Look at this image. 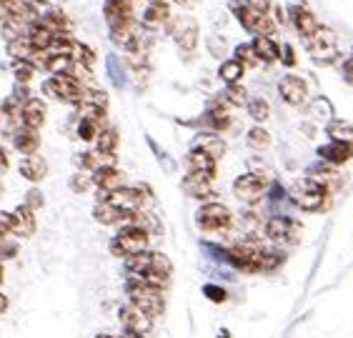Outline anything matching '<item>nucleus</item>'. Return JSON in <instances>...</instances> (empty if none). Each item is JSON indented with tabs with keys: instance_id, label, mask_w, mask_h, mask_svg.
I'll list each match as a JSON object with an SVG mask.
<instances>
[{
	"instance_id": "45",
	"label": "nucleus",
	"mask_w": 353,
	"mask_h": 338,
	"mask_svg": "<svg viewBox=\"0 0 353 338\" xmlns=\"http://www.w3.org/2000/svg\"><path fill=\"white\" fill-rule=\"evenodd\" d=\"M26 206L30 210H35V208H41L43 206V193L38 188H33V190H28V196H26Z\"/></svg>"
},
{
	"instance_id": "10",
	"label": "nucleus",
	"mask_w": 353,
	"mask_h": 338,
	"mask_svg": "<svg viewBox=\"0 0 353 338\" xmlns=\"http://www.w3.org/2000/svg\"><path fill=\"white\" fill-rule=\"evenodd\" d=\"M265 188H268V181L261 173H245V176L236 178L233 183V196L243 203H259L265 196Z\"/></svg>"
},
{
	"instance_id": "15",
	"label": "nucleus",
	"mask_w": 353,
	"mask_h": 338,
	"mask_svg": "<svg viewBox=\"0 0 353 338\" xmlns=\"http://www.w3.org/2000/svg\"><path fill=\"white\" fill-rule=\"evenodd\" d=\"M265 236L276 243H291L299 238V223L285 216H273L265 221Z\"/></svg>"
},
{
	"instance_id": "42",
	"label": "nucleus",
	"mask_w": 353,
	"mask_h": 338,
	"mask_svg": "<svg viewBox=\"0 0 353 338\" xmlns=\"http://www.w3.org/2000/svg\"><path fill=\"white\" fill-rule=\"evenodd\" d=\"M13 73H15V81L18 83H30V78H33L35 73V68L30 66L28 61H15V68H13Z\"/></svg>"
},
{
	"instance_id": "32",
	"label": "nucleus",
	"mask_w": 353,
	"mask_h": 338,
	"mask_svg": "<svg viewBox=\"0 0 353 338\" xmlns=\"http://www.w3.org/2000/svg\"><path fill=\"white\" fill-rule=\"evenodd\" d=\"M33 46L28 41V35H21V38H15V41L8 43V55L15 58V61H30V55H33Z\"/></svg>"
},
{
	"instance_id": "27",
	"label": "nucleus",
	"mask_w": 353,
	"mask_h": 338,
	"mask_svg": "<svg viewBox=\"0 0 353 338\" xmlns=\"http://www.w3.org/2000/svg\"><path fill=\"white\" fill-rule=\"evenodd\" d=\"M55 38H58V35H55L48 26H43L41 21L28 28V41H30L33 50H48V48L53 46Z\"/></svg>"
},
{
	"instance_id": "48",
	"label": "nucleus",
	"mask_w": 353,
	"mask_h": 338,
	"mask_svg": "<svg viewBox=\"0 0 353 338\" xmlns=\"http://www.w3.org/2000/svg\"><path fill=\"white\" fill-rule=\"evenodd\" d=\"M205 293H208V298L216 301V304L225 301V291H221V288H216V286H205Z\"/></svg>"
},
{
	"instance_id": "39",
	"label": "nucleus",
	"mask_w": 353,
	"mask_h": 338,
	"mask_svg": "<svg viewBox=\"0 0 353 338\" xmlns=\"http://www.w3.org/2000/svg\"><path fill=\"white\" fill-rule=\"evenodd\" d=\"M248 115H251L253 121L263 123L271 115V106H268L265 98H253V101H248Z\"/></svg>"
},
{
	"instance_id": "3",
	"label": "nucleus",
	"mask_w": 353,
	"mask_h": 338,
	"mask_svg": "<svg viewBox=\"0 0 353 338\" xmlns=\"http://www.w3.org/2000/svg\"><path fill=\"white\" fill-rule=\"evenodd\" d=\"M148 233L138 226H123L116 233V238L110 241V253L118 258H128L136 256V253H143L148 250Z\"/></svg>"
},
{
	"instance_id": "29",
	"label": "nucleus",
	"mask_w": 353,
	"mask_h": 338,
	"mask_svg": "<svg viewBox=\"0 0 353 338\" xmlns=\"http://www.w3.org/2000/svg\"><path fill=\"white\" fill-rule=\"evenodd\" d=\"M46 173H48V163L43 161L41 156H35V153H33V156L23 158V163H21V176L23 178L38 183V181H43V178H46Z\"/></svg>"
},
{
	"instance_id": "51",
	"label": "nucleus",
	"mask_w": 353,
	"mask_h": 338,
	"mask_svg": "<svg viewBox=\"0 0 353 338\" xmlns=\"http://www.w3.org/2000/svg\"><path fill=\"white\" fill-rule=\"evenodd\" d=\"M313 110H316V113H323V118H328V115H331V106H328V101H323V98H321V101H316Z\"/></svg>"
},
{
	"instance_id": "13",
	"label": "nucleus",
	"mask_w": 353,
	"mask_h": 338,
	"mask_svg": "<svg viewBox=\"0 0 353 338\" xmlns=\"http://www.w3.org/2000/svg\"><path fill=\"white\" fill-rule=\"evenodd\" d=\"M168 33L173 35V41L183 50H193L198 43V23L193 18H188V15H181L176 21H170Z\"/></svg>"
},
{
	"instance_id": "41",
	"label": "nucleus",
	"mask_w": 353,
	"mask_h": 338,
	"mask_svg": "<svg viewBox=\"0 0 353 338\" xmlns=\"http://www.w3.org/2000/svg\"><path fill=\"white\" fill-rule=\"evenodd\" d=\"M225 103L228 106H248V93H245L243 86H238V83L228 86L225 88Z\"/></svg>"
},
{
	"instance_id": "35",
	"label": "nucleus",
	"mask_w": 353,
	"mask_h": 338,
	"mask_svg": "<svg viewBox=\"0 0 353 338\" xmlns=\"http://www.w3.org/2000/svg\"><path fill=\"white\" fill-rule=\"evenodd\" d=\"M328 135H331V141H339V143H348L353 146V126L346 121H333L328 126Z\"/></svg>"
},
{
	"instance_id": "30",
	"label": "nucleus",
	"mask_w": 353,
	"mask_h": 338,
	"mask_svg": "<svg viewBox=\"0 0 353 338\" xmlns=\"http://www.w3.org/2000/svg\"><path fill=\"white\" fill-rule=\"evenodd\" d=\"M243 73H245V66L241 61H236V58H231V61H223V63H221V68H218L221 81L228 83V86H233V83L241 81V78H243Z\"/></svg>"
},
{
	"instance_id": "57",
	"label": "nucleus",
	"mask_w": 353,
	"mask_h": 338,
	"mask_svg": "<svg viewBox=\"0 0 353 338\" xmlns=\"http://www.w3.org/2000/svg\"><path fill=\"white\" fill-rule=\"evenodd\" d=\"M6 236H8V233H6V230H3V228H0V243L6 241Z\"/></svg>"
},
{
	"instance_id": "17",
	"label": "nucleus",
	"mask_w": 353,
	"mask_h": 338,
	"mask_svg": "<svg viewBox=\"0 0 353 338\" xmlns=\"http://www.w3.org/2000/svg\"><path fill=\"white\" fill-rule=\"evenodd\" d=\"M213 178L216 176H211V173H188L183 178V190L190 198L203 201L213 193Z\"/></svg>"
},
{
	"instance_id": "34",
	"label": "nucleus",
	"mask_w": 353,
	"mask_h": 338,
	"mask_svg": "<svg viewBox=\"0 0 353 338\" xmlns=\"http://www.w3.org/2000/svg\"><path fill=\"white\" fill-rule=\"evenodd\" d=\"M205 126H211L213 130H223L231 126V115L225 110V106H213L208 113H205Z\"/></svg>"
},
{
	"instance_id": "40",
	"label": "nucleus",
	"mask_w": 353,
	"mask_h": 338,
	"mask_svg": "<svg viewBox=\"0 0 353 338\" xmlns=\"http://www.w3.org/2000/svg\"><path fill=\"white\" fill-rule=\"evenodd\" d=\"M245 141H248L251 148H268V146H271V133L265 128H261V126H256V128L248 130V138H245Z\"/></svg>"
},
{
	"instance_id": "53",
	"label": "nucleus",
	"mask_w": 353,
	"mask_h": 338,
	"mask_svg": "<svg viewBox=\"0 0 353 338\" xmlns=\"http://www.w3.org/2000/svg\"><path fill=\"white\" fill-rule=\"evenodd\" d=\"M8 170V156H6V150L0 148V176Z\"/></svg>"
},
{
	"instance_id": "7",
	"label": "nucleus",
	"mask_w": 353,
	"mask_h": 338,
	"mask_svg": "<svg viewBox=\"0 0 353 338\" xmlns=\"http://www.w3.org/2000/svg\"><path fill=\"white\" fill-rule=\"evenodd\" d=\"M291 196H293V201H296V206H299V208L321 210L323 206H326L328 190L323 188V186H319L313 178H303V181H299L296 186H293Z\"/></svg>"
},
{
	"instance_id": "14",
	"label": "nucleus",
	"mask_w": 353,
	"mask_h": 338,
	"mask_svg": "<svg viewBox=\"0 0 353 338\" xmlns=\"http://www.w3.org/2000/svg\"><path fill=\"white\" fill-rule=\"evenodd\" d=\"M288 18H291L296 33H299L301 38H306V41L319 30V26H321V23L316 21V15L311 13V8H306L303 3H299V0L288 6Z\"/></svg>"
},
{
	"instance_id": "6",
	"label": "nucleus",
	"mask_w": 353,
	"mask_h": 338,
	"mask_svg": "<svg viewBox=\"0 0 353 338\" xmlns=\"http://www.w3.org/2000/svg\"><path fill=\"white\" fill-rule=\"evenodd\" d=\"M233 13H236V18H238V23L248 30V33H253V35H271L273 38V33H276V23L271 21V15L268 13H261V10H256V8H248L243 3H233Z\"/></svg>"
},
{
	"instance_id": "26",
	"label": "nucleus",
	"mask_w": 353,
	"mask_h": 338,
	"mask_svg": "<svg viewBox=\"0 0 353 338\" xmlns=\"http://www.w3.org/2000/svg\"><path fill=\"white\" fill-rule=\"evenodd\" d=\"M193 143H196L193 148L208 153V156H211L213 161H218V158H221L225 153V143H223V138H221L218 133H201Z\"/></svg>"
},
{
	"instance_id": "50",
	"label": "nucleus",
	"mask_w": 353,
	"mask_h": 338,
	"mask_svg": "<svg viewBox=\"0 0 353 338\" xmlns=\"http://www.w3.org/2000/svg\"><path fill=\"white\" fill-rule=\"evenodd\" d=\"M281 61H283L285 66H296V58H293L291 46H283V48H281Z\"/></svg>"
},
{
	"instance_id": "9",
	"label": "nucleus",
	"mask_w": 353,
	"mask_h": 338,
	"mask_svg": "<svg viewBox=\"0 0 353 338\" xmlns=\"http://www.w3.org/2000/svg\"><path fill=\"white\" fill-rule=\"evenodd\" d=\"M145 193H148V190L123 186V188L110 190V193L98 190V201L110 203V206H116L118 210H141L143 201H145Z\"/></svg>"
},
{
	"instance_id": "44",
	"label": "nucleus",
	"mask_w": 353,
	"mask_h": 338,
	"mask_svg": "<svg viewBox=\"0 0 353 338\" xmlns=\"http://www.w3.org/2000/svg\"><path fill=\"white\" fill-rule=\"evenodd\" d=\"M236 61H241L243 66H259V58L253 53V46H238L236 48Z\"/></svg>"
},
{
	"instance_id": "60",
	"label": "nucleus",
	"mask_w": 353,
	"mask_h": 338,
	"mask_svg": "<svg viewBox=\"0 0 353 338\" xmlns=\"http://www.w3.org/2000/svg\"><path fill=\"white\" fill-rule=\"evenodd\" d=\"M95 338H113V336H105V333H101V336H95Z\"/></svg>"
},
{
	"instance_id": "61",
	"label": "nucleus",
	"mask_w": 353,
	"mask_h": 338,
	"mask_svg": "<svg viewBox=\"0 0 353 338\" xmlns=\"http://www.w3.org/2000/svg\"><path fill=\"white\" fill-rule=\"evenodd\" d=\"M130 3H133V0H130Z\"/></svg>"
},
{
	"instance_id": "19",
	"label": "nucleus",
	"mask_w": 353,
	"mask_h": 338,
	"mask_svg": "<svg viewBox=\"0 0 353 338\" xmlns=\"http://www.w3.org/2000/svg\"><path fill=\"white\" fill-rule=\"evenodd\" d=\"M46 123V103L41 98H30V101L23 103L21 110V126H28V128H41Z\"/></svg>"
},
{
	"instance_id": "12",
	"label": "nucleus",
	"mask_w": 353,
	"mask_h": 338,
	"mask_svg": "<svg viewBox=\"0 0 353 338\" xmlns=\"http://www.w3.org/2000/svg\"><path fill=\"white\" fill-rule=\"evenodd\" d=\"M121 324L125 331H133L138 336H148L153 331V318L145 311H141L136 304H125L121 308Z\"/></svg>"
},
{
	"instance_id": "4",
	"label": "nucleus",
	"mask_w": 353,
	"mask_h": 338,
	"mask_svg": "<svg viewBox=\"0 0 353 338\" xmlns=\"http://www.w3.org/2000/svg\"><path fill=\"white\" fill-rule=\"evenodd\" d=\"M83 90H85V86H83L78 78H73V75H50V78L43 83V93L55 98V101L73 103V106L81 103Z\"/></svg>"
},
{
	"instance_id": "54",
	"label": "nucleus",
	"mask_w": 353,
	"mask_h": 338,
	"mask_svg": "<svg viewBox=\"0 0 353 338\" xmlns=\"http://www.w3.org/2000/svg\"><path fill=\"white\" fill-rule=\"evenodd\" d=\"M6 311H8V298L3 296V293H0V316H3Z\"/></svg>"
},
{
	"instance_id": "24",
	"label": "nucleus",
	"mask_w": 353,
	"mask_h": 338,
	"mask_svg": "<svg viewBox=\"0 0 353 338\" xmlns=\"http://www.w3.org/2000/svg\"><path fill=\"white\" fill-rule=\"evenodd\" d=\"M308 178H313V181L319 183V186H323L326 190H339L341 186H343V178H341V173L336 170V166H328V163L311 168V176Z\"/></svg>"
},
{
	"instance_id": "8",
	"label": "nucleus",
	"mask_w": 353,
	"mask_h": 338,
	"mask_svg": "<svg viewBox=\"0 0 353 338\" xmlns=\"http://www.w3.org/2000/svg\"><path fill=\"white\" fill-rule=\"evenodd\" d=\"M196 223L201 230H225L231 226V210L225 208L223 203H203L196 213Z\"/></svg>"
},
{
	"instance_id": "43",
	"label": "nucleus",
	"mask_w": 353,
	"mask_h": 338,
	"mask_svg": "<svg viewBox=\"0 0 353 338\" xmlns=\"http://www.w3.org/2000/svg\"><path fill=\"white\" fill-rule=\"evenodd\" d=\"M90 186H93V178H90L88 173H75V176L70 178V188H73L75 193H88Z\"/></svg>"
},
{
	"instance_id": "23",
	"label": "nucleus",
	"mask_w": 353,
	"mask_h": 338,
	"mask_svg": "<svg viewBox=\"0 0 353 338\" xmlns=\"http://www.w3.org/2000/svg\"><path fill=\"white\" fill-rule=\"evenodd\" d=\"M253 53L261 63H276L281 58V46L273 41L271 35H256L253 38Z\"/></svg>"
},
{
	"instance_id": "55",
	"label": "nucleus",
	"mask_w": 353,
	"mask_h": 338,
	"mask_svg": "<svg viewBox=\"0 0 353 338\" xmlns=\"http://www.w3.org/2000/svg\"><path fill=\"white\" fill-rule=\"evenodd\" d=\"M121 338H145V336H138V333H133V331H125V328H123Z\"/></svg>"
},
{
	"instance_id": "31",
	"label": "nucleus",
	"mask_w": 353,
	"mask_h": 338,
	"mask_svg": "<svg viewBox=\"0 0 353 338\" xmlns=\"http://www.w3.org/2000/svg\"><path fill=\"white\" fill-rule=\"evenodd\" d=\"M73 58L70 55H50L48 53V63H46V70L53 75H70L73 73Z\"/></svg>"
},
{
	"instance_id": "28",
	"label": "nucleus",
	"mask_w": 353,
	"mask_h": 338,
	"mask_svg": "<svg viewBox=\"0 0 353 338\" xmlns=\"http://www.w3.org/2000/svg\"><path fill=\"white\" fill-rule=\"evenodd\" d=\"M185 166H188V173H211V176H216V161L198 148H193L188 153Z\"/></svg>"
},
{
	"instance_id": "56",
	"label": "nucleus",
	"mask_w": 353,
	"mask_h": 338,
	"mask_svg": "<svg viewBox=\"0 0 353 338\" xmlns=\"http://www.w3.org/2000/svg\"><path fill=\"white\" fill-rule=\"evenodd\" d=\"M176 3H178V6H196V3H198V0H176Z\"/></svg>"
},
{
	"instance_id": "47",
	"label": "nucleus",
	"mask_w": 353,
	"mask_h": 338,
	"mask_svg": "<svg viewBox=\"0 0 353 338\" xmlns=\"http://www.w3.org/2000/svg\"><path fill=\"white\" fill-rule=\"evenodd\" d=\"M0 228L6 230V233H13V213L0 210Z\"/></svg>"
},
{
	"instance_id": "11",
	"label": "nucleus",
	"mask_w": 353,
	"mask_h": 338,
	"mask_svg": "<svg viewBox=\"0 0 353 338\" xmlns=\"http://www.w3.org/2000/svg\"><path fill=\"white\" fill-rule=\"evenodd\" d=\"M103 15H105L110 30H113V28L136 26V18H133V3H130V0H105Z\"/></svg>"
},
{
	"instance_id": "22",
	"label": "nucleus",
	"mask_w": 353,
	"mask_h": 338,
	"mask_svg": "<svg viewBox=\"0 0 353 338\" xmlns=\"http://www.w3.org/2000/svg\"><path fill=\"white\" fill-rule=\"evenodd\" d=\"M168 21H170L168 3H153V6L145 8V13H143V18H141V26L145 28V30H161Z\"/></svg>"
},
{
	"instance_id": "37",
	"label": "nucleus",
	"mask_w": 353,
	"mask_h": 338,
	"mask_svg": "<svg viewBox=\"0 0 353 338\" xmlns=\"http://www.w3.org/2000/svg\"><path fill=\"white\" fill-rule=\"evenodd\" d=\"M81 103H83V106H93V108L105 110V108H108V95L103 93V90H98V88H85V90H83V95H81Z\"/></svg>"
},
{
	"instance_id": "1",
	"label": "nucleus",
	"mask_w": 353,
	"mask_h": 338,
	"mask_svg": "<svg viewBox=\"0 0 353 338\" xmlns=\"http://www.w3.org/2000/svg\"><path fill=\"white\" fill-rule=\"evenodd\" d=\"M128 296L130 304H136L141 311H145L150 318H156L163 313L165 308V298H163V288H156V286H148L138 281V278H128Z\"/></svg>"
},
{
	"instance_id": "52",
	"label": "nucleus",
	"mask_w": 353,
	"mask_h": 338,
	"mask_svg": "<svg viewBox=\"0 0 353 338\" xmlns=\"http://www.w3.org/2000/svg\"><path fill=\"white\" fill-rule=\"evenodd\" d=\"M8 21H10V13H8V8L0 3V28L8 26Z\"/></svg>"
},
{
	"instance_id": "33",
	"label": "nucleus",
	"mask_w": 353,
	"mask_h": 338,
	"mask_svg": "<svg viewBox=\"0 0 353 338\" xmlns=\"http://www.w3.org/2000/svg\"><path fill=\"white\" fill-rule=\"evenodd\" d=\"M116 148H118V130L105 126L98 133V138H95V150H101V153H116Z\"/></svg>"
},
{
	"instance_id": "49",
	"label": "nucleus",
	"mask_w": 353,
	"mask_h": 338,
	"mask_svg": "<svg viewBox=\"0 0 353 338\" xmlns=\"http://www.w3.org/2000/svg\"><path fill=\"white\" fill-rule=\"evenodd\" d=\"M221 46L225 48V41L221 43V38H216V35H211V41H208V50H211V53L216 55V58H221V55H223V53H221Z\"/></svg>"
},
{
	"instance_id": "38",
	"label": "nucleus",
	"mask_w": 353,
	"mask_h": 338,
	"mask_svg": "<svg viewBox=\"0 0 353 338\" xmlns=\"http://www.w3.org/2000/svg\"><path fill=\"white\" fill-rule=\"evenodd\" d=\"M70 58H73V63H78V66H85V68H90L95 63V53L90 50L88 46H83V43H73Z\"/></svg>"
},
{
	"instance_id": "18",
	"label": "nucleus",
	"mask_w": 353,
	"mask_h": 338,
	"mask_svg": "<svg viewBox=\"0 0 353 338\" xmlns=\"http://www.w3.org/2000/svg\"><path fill=\"white\" fill-rule=\"evenodd\" d=\"M13 146L18 153L23 156H33L38 146H41V135L35 128H28V126H18L13 133Z\"/></svg>"
},
{
	"instance_id": "36",
	"label": "nucleus",
	"mask_w": 353,
	"mask_h": 338,
	"mask_svg": "<svg viewBox=\"0 0 353 338\" xmlns=\"http://www.w3.org/2000/svg\"><path fill=\"white\" fill-rule=\"evenodd\" d=\"M105 128V118L103 121H90V118H81L78 123V135H81L83 141H95L98 133Z\"/></svg>"
},
{
	"instance_id": "2",
	"label": "nucleus",
	"mask_w": 353,
	"mask_h": 338,
	"mask_svg": "<svg viewBox=\"0 0 353 338\" xmlns=\"http://www.w3.org/2000/svg\"><path fill=\"white\" fill-rule=\"evenodd\" d=\"M125 268H128L130 276H148V273H156V276L170 278L173 273V266H170L168 256L163 253H153V250H143L136 256L125 258Z\"/></svg>"
},
{
	"instance_id": "58",
	"label": "nucleus",
	"mask_w": 353,
	"mask_h": 338,
	"mask_svg": "<svg viewBox=\"0 0 353 338\" xmlns=\"http://www.w3.org/2000/svg\"><path fill=\"white\" fill-rule=\"evenodd\" d=\"M3 276H6V273H3V264H0V284H3Z\"/></svg>"
},
{
	"instance_id": "21",
	"label": "nucleus",
	"mask_w": 353,
	"mask_h": 338,
	"mask_svg": "<svg viewBox=\"0 0 353 338\" xmlns=\"http://www.w3.org/2000/svg\"><path fill=\"white\" fill-rule=\"evenodd\" d=\"M93 186L98 190H105V193H110V190L116 188H123L125 186V176H123L118 168H98L93 170Z\"/></svg>"
},
{
	"instance_id": "5",
	"label": "nucleus",
	"mask_w": 353,
	"mask_h": 338,
	"mask_svg": "<svg viewBox=\"0 0 353 338\" xmlns=\"http://www.w3.org/2000/svg\"><path fill=\"white\" fill-rule=\"evenodd\" d=\"M308 53L321 66H326V63L339 58V41H336V33H333L331 28L319 26V30L308 38Z\"/></svg>"
},
{
	"instance_id": "16",
	"label": "nucleus",
	"mask_w": 353,
	"mask_h": 338,
	"mask_svg": "<svg viewBox=\"0 0 353 338\" xmlns=\"http://www.w3.org/2000/svg\"><path fill=\"white\" fill-rule=\"evenodd\" d=\"M279 93L288 106H303L308 98V88L306 81L299 78V75H285L279 83Z\"/></svg>"
},
{
	"instance_id": "46",
	"label": "nucleus",
	"mask_w": 353,
	"mask_h": 338,
	"mask_svg": "<svg viewBox=\"0 0 353 338\" xmlns=\"http://www.w3.org/2000/svg\"><path fill=\"white\" fill-rule=\"evenodd\" d=\"M18 253V246L10 243V241H3L0 243V261H8V258H13Z\"/></svg>"
},
{
	"instance_id": "25",
	"label": "nucleus",
	"mask_w": 353,
	"mask_h": 338,
	"mask_svg": "<svg viewBox=\"0 0 353 338\" xmlns=\"http://www.w3.org/2000/svg\"><path fill=\"white\" fill-rule=\"evenodd\" d=\"M13 233L15 236H23V238L33 236L35 233V216L26 203L13 210Z\"/></svg>"
},
{
	"instance_id": "20",
	"label": "nucleus",
	"mask_w": 353,
	"mask_h": 338,
	"mask_svg": "<svg viewBox=\"0 0 353 338\" xmlns=\"http://www.w3.org/2000/svg\"><path fill=\"white\" fill-rule=\"evenodd\" d=\"M319 156L328 163V166H343L353 158V146L348 143H339V141H331L328 146L319 148Z\"/></svg>"
},
{
	"instance_id": "59",
	"label": "nucleus",
	"mask_w": 353,
	"mask_h": 338,
	"mask_svg": "<svg viewBox=\"0 0 353 338\" xmlns=\"http://www.w3.org/2000/svg\"><path fill=\"white\" fill-rule=\"evenodd\" d=\"M153 3H165V0H148V6H153Z\"/></svg>"
}]
</instances>
